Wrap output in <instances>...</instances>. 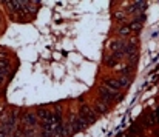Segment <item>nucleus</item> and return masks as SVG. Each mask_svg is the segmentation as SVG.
Returning a JSON list of instances; mask_svg holds the SVG:
<instances>
[{"label": "nucleus", "mask_w": 159, "mask_h": 137, "mask_svg": "<svg viewBox=\"0 0 159 137\" xmlns=\"http://www.w3.org/2000/svg\"><path fill=\"white\" fill-rule=\"evenodd\" d=\"M119 137H130V136H127V134H120Z\"/></svg>", "instance_id": "nucleus-12"}, {"label": "nucleus", "mask_w": 159, "mask_h": 137, "mask_svg": "<svg viewBox=\"0 0 159 137\" xmlns=\"http://www.w3.org/2000/svg\"><path fill=\"white\" fill-rule=\"evenodd\" d=\"M99 95H101V100L108 103V105H110L111 102H114V100H120V99H122V95L119 94V91L111 90V88H108V86H102Z\"/></svg>", "instance_id": "nucleus-1"}, {"label": "nucleus", "mask_w": 159, "mask_h": 137, "mask_svg": "<svg viewBox=\"0 0 159 137\" xmlns=\"http://www.w3.org/2000/svg\"><path fill=\"white\" fill-rule=\"evenodd\" d=\"M117 62H119V59H117L114 54L107 55L105 59H104V63H105V65H108V66H113V68H116V66H117Z\"/></svg>", "instance_id": "nucleus-6"}, {"label": "nucleus", "mask_w": 159, "mask_h": 137, "mask_svg": "<svg viewBox=\"0 0 159 137\" xmlns=\"http://www.w3.org/2000/svg\"><path fill=\"white\" fill-rule=\"evenodd\" d=\"M8 134H9V133H8V131H5L3 128L0 130V137H8Z\"/></svg>", "instance_id": "nucleus-11"}, {"label": "nucleus", "mask_w": 159, "mask_h": 137, "mask_svg": "<svg viewBox=\"0 0 159 137\" xmlns=\"http://www.w3.org/2000/svg\"><path fill=\"white\" fill-rule=\"evenodd\" d=\"M130 33H133V31H131V28H130V25H128V26H122V28H119V31H117V34H119V36H122V37L128 36Z\"/></svg>", "instance_id": "nucleus-9"}, {"label": "nucleus", "mask_w": 159, "mask_h": 137, "mask_svg": "<svg viewBox=\"0 0 159 137\" xmlns=\"http://www.w3.org/2000/svg\"><path fill=\"white\" fill-rule=\"evenodd\" d=\"M117 82H119L120 88H127V86L130 85V79H128V77H120V79H119Z\"/></svg>", "instance_id": "nucleus-10"}, {"label": "nucleus", "mask_w": 159, "mask_h": 137, "mask_svg": "<svg viewBox=\"0 0 159 137\" xmlns=\"http://www.w3.org/2000/svg\"><path fill=\"white\" fill-rule=\"evenodd\" d=\"M14 125H16V119H14V116H6L5 119H2V128L5 130V131H12V128H14Z\"/></svg>", "instance_id": "nucleus-3"}, {"label": "nucleus", "mask_w": 159, "mask_h": 137, "mask_svg": "<svg viewBox=\"0 0 159 137\" xmlns=\"http://www.w3.org/2000/svg\"><path fill=\"white\" fill-rule=\"evenodd\" d=\"M104 86H108V88H111V90H116V91H119V90H120V85H119V82H117V80H114V79L105 80V82H104Z\"/></svg>", "instance_id": "nucleus-7"}, {"label": "nucleus", "mask_w": 159, "mask_h": 137, "mask_svg": "<svg viewBox=\"0 0 159 137\" xmlns=\"http://www.w3.org/2000/svg\"><path fill=\"white\" fill-rule=\"evenodd\" d=\"M8 73H9V62L6 59H0V83L5 80Z\"/></svg>", "instance_id": "nucleus-4"}, {"label": "nucleus", "mask_w": 159, "mask_h": 137, "mask_svg": "<svg viewBox=\"0 0 159 137\" xmlns=\"http://www.w3.org/2000/svg\"><path fill=\"white\" fill-rule=\"evenodd\" d=\"M94 111L96 113H101V114H104V113H107L108 111V103H105V102H99V103H96L94 105Z\"/></svg>", "instance_id": "nucleus-8"}, {"label": "nucleus", "mask_w": 159, "mask_h": 137, "mask_svg": "<svg viewBox=\"0 0 159 137\" xmlns=\"http://www.w3.org/2000/svg\"><path fill=\"white\" fill-rule=\"evenodd\" d=\"M80 117H82V119H85V120L90 123V122H94V120L98 119V113H96L93 108H90V106L84 105V106L80 108Z\"/></svg>", "instance_id": "nucleus-2"}, {"label": "nucleus", "mask_w": 159, "mask_h": 137, "mask_svg": "<svg viewBox=\"0 0 159 137\" xmlns=\"http://www.w3.org/2000/svg\"><path fill=\"white\" fill-rule=\"evenodd\" d=\"M22 122H23L26 126L33 128V126L37 125V114H25V116L22 117Z\"/></svg>", "instance_id": "nucleus-5"}]
</instances>
